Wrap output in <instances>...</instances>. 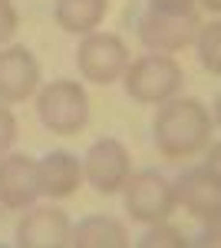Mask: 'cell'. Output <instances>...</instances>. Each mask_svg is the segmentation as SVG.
Instances as JSON below:
<instances>
[{"label":"cell","instance_id":"4fadbf2b","mask_svg":"<svg viewBox=\"0 0 221 248\" xmlns=\"http://www.w3.org/2000/svg\"><path fill=\"white\" fill-rule=\"evenodd\" d=\"M70 245H76V248H126L129 245V235H126V225L109 218V215H89L76 229L70 225Z\"/></svg>","mask_w":221,"mask_h":248},{"label":"cell","instance_id":"d6986e66","mask_svg":"<svg viewBox=\"0 0 221 248\" xmlns=\"http://www.w3.org/2000/svg\"><path fill=\"white\" fill-rule=\"evenodd\" d=\"M155 14H195V0H148Z\"/></svg>","mask_w":221,"mask_h":248},{"label":"cell","instance_id":"5bb4252c","mask_svg":"<svg viewBox=\"0 0 221 248\" xmlns=\"http://www.w3.org/2000/svg\"><path fill=\"white\" fill-rule=\"evenodd\" d=\"M109 3L106 0H56L53 17L66 33H92L103 17H106Z\"/></svg>","mask_w":221,"mask_h":248},{"label":"cell","instance_id":"7a4b0ae2","mask_svg":"<svg viewBox=\"0 0 221 248\" xmlns=\"http://www.w3.org/2000/svg\"><path fill=\"white\" fill-rule=\"evenodd\" d=\"M40 123L56 136H76L89 119V96L76 79H53L37 96Z\"/></svg>","mask_w":221,"mask_h":248},{"label":"cell","instance_id":"7c38bea8","mask_svg":"<svg viewBox=\"0 0 221 248\" xmlns=\"http://www.w3.org/2000/svg\"><path fill=\"white\" fill-rule=\"evenodd\" d=\"M37 179H40V195L50 199H66L79 189L83 182V162L73 153L53 149L37 162Z\"/></svg>","mask_w":221,"mask_h":248},{"label":"cell","instance_id":"9a60e30c","mask_svg":"<svg viewBox=\"0 0 221 248\" xmlns=\"http://www.w3.org/2000/svg\"><path fill=\"white\" fill-rule=\"evenodd\" d=\"M195 40H198V60H202V66L208 73L218 77L221 73V23L202 27V30L195 33Z\"/></svg>","mask_w":221,"mask_h":248},{"label":"cell","instance_id":"277c9868","mask_svg":"<svg viewBox=\"0 0 221 248\" xmlns=\"http://www.w3.org/2000/svg\"><path fill=\"white\" fill-rule=\"evenodd\" d=\"M122 202L135 222L152 225V222H165L175 212V186L168 182L162 172H129V179L122 182Z\"/></svg>","mask_w":221,"mask_h":248},{"label":"cell","instance_id":"9c48e42d","mask_svg":"<svg viewBox=\"0 0 221 248\" xmlns=\"http://www.w3.org/2000/svg\"><path fill=\"white\" fill-rule=\"evenodd\" d=\"M40 86V63L27 46H7L0 53V103H23Z\"/></svg>","mask_w":221,"mask_h":248},{"label":"cell","instance_id":"ffe728a7","mask_svg":"<svg viewBox=\"0 0 221 248\" xmlns=\"http://www.w3.org/2000/svg\"><path fill=\"white\" fill-rule=\"evenodd\" d=\"M202 3L211 10V14H218V10H221V0H202Z\"/></svg>","mask_w":221,"mask_h":248},{"label":"cell","instance_id":"52a82bcc","mask_svg":"<svg viewBox=\"0 0 221 248\" xmlns=\"http://www.w3.org/2000/svg\"><path fill=\"white\" fill-rule=\"evenodd\" d=\"M198 33V17L195 14H155L148 10L139 20V40L152 53H175L185 50Z\"/></svg>","mask_w":221,"mask_h":248},{"label":"cell","instance_id":"8fae6325","mask_svg":"<svg viewBox=\"0 0 221 248\" xmlns=\"http://www.w3.org/2000/svg\"><path fill=\"white\" fill-rule=\"evenodd\" d=\"M175 202H182L185 209L195 218L218 225V212H221V186L218 175L208 169H192L185 172L175 182Z\"/></svg>","mask_w":221,"mask_h":248},{"label":"cell","instance_id":"8992f818","mask_svg":"<svg viewBox=\"0 0 221 248\" xmlns=\"http://www.w3.org/2000/svg\"><path fill=\"white\" fill-rule=\"evenodd\" d=\"M132 172V159L129 149L119 142V139H99L92 142L86 159H83V175L89 179V186L103 195L122 189V182L129 179Z\"/></svg>","mask_w":221,"mask_h":248},{"label":"cell","instance_id":"e0dca14e","mask_svg":"<svg viewBox=\"0 0 221 248\" xmlns=\"http://www.w3.org/2000/svg\"><path fill=\"white\" fill-rule=\"evenodd\" d=\"M14 139H17V116L7 106H0V155L14 146Z\"/></svg>","mask_w":221,"mask_h":248},{"label":"cell","instance_id":"5b68a950","mask_svg":"<svg viewBox=\"0 0 221 248\" xmlns=\"http://www.w3.org/2000/svg\"><path fill=\"white\" fill-rule=\"evenodd\" d=\"M76 60H79V73L96 83V86H109L116 79H122L126 66H129V50L126 43L116 37V33H86L79 50H76Z\"/></svg>","mask_w":221,"mask_h":248},{"label":"cell","instance_id":"3957f363","mask_svg":"<svg viewBox=\"0 0 221 248\" xmlns=\"http://www.w3.org/2000/svg\"><path fill=\"white\" fill-rule=\"evenodd\" d=\"M122 83H126V93L139 103H165L178 96L185 73L168 53H146L126 66Z\"/></svg>","mask_w":221,"mask_h":248},{"label":"cell","instance_id":"30bf717a","mask_svg":"<svg viewBox=\"0 0 221 248\" xmlns=\"http://www.w3.org/2000/svg\"><path fill=\"white\" fill-rule=\"evenodd\" d=\"M40 195L37 162L23 153L0 159V205L7 209H30Z\"/></svg>","mask_w":221,"mask_h":248},{"label":"cell","instance_id":"ac0fdd59","mask_svg":"<svg viewBox=\"0 0 221 248\" xmlns=\"http://www.w3.org/2000/svg\"><path fill=\"white\" fill-rule=\"evenodd\" d=\"M14 33H17V10L10 0H0V43H7Z\"/></svg>","mask_w":221,"mask_h":248},{"label":"cell","instance_id":"6da1fadb","mask_svg":"<svg viewBox=\"0 0 221 248\" xmlns=\"http://www.w3.org/2000/svg\"><path fill=\"white\" fill-rule=\"evenodd\" d=\"M211 133H215V116L208 113L202 99H192V96L165 99L162 109L155 113V123H152L155 149L172 162L198 155L208 146Z\"/></svg>","mask_w":221,"mask_h":248},{"label":"cell","instance_id":"2e32d148","mask_svg":"<svg viewBox=\"0 0 221 248\" xmlns=\"http://www.w3.org/2000/svg\"><path fill=\"white\" fill-rule=\"evenodd\" d=\"M142 248H182L185 245V235L178 229H172V225H165V222H152V229L142 235V242H139Z\"/></svg>","mask_w":221,"mask_h":248},{"label":"cell","instance_id":"ba28073f","mask_svg":"<svg viewBox=\"0 0 221 248\" xmlns=\"http://www.w3.org/2000/svg\"><path fill=\"white\" fill-rule=\"evenodd\" d=\"M20 248H63L70 245V218L56 205H37L30 209L17 225Z\"/></svg>","mask_w":221,"mask_h":248}]
</instances>
